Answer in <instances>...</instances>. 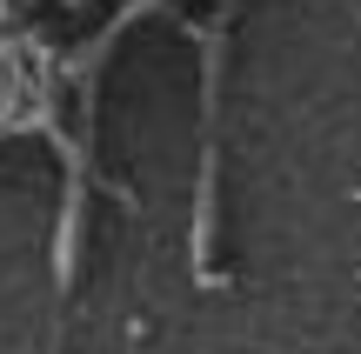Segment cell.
<instances>
[{"label":"cell","mask_w":361,"mask_h":354,"mask_svg":"<svg viewBox=\"0 0 361 354\" xmlns=\"http://www.w3.org/2000/svg\"><path fill=\"white\" fill-rule=\"evenodd\" d=\"M80 267V174L67 181V201H61V241H54V281H74Z\"/></svg>","instance_id":"cell-1"}]
</instances>
